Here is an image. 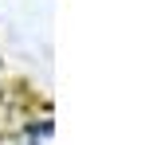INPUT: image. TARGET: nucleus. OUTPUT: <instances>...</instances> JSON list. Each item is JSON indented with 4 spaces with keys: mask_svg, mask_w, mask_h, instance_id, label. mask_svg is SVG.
<instances>
[{
    "mask_svg": "<svg viewBox=\"0 0 149 145\" xmlns=\"http://www.w3.org/2000/svg\"><path fill=\"white\" fill-rule=\"evenodd\" d=\"M51 114H31L28 126L20 130V145H51Z\"/></svg>",
    "mask_w": 149,
    "mask_h": 145,
    "instance_id": "f257e3e1",
    "label": "nucleus"
},
{
    "mask_svg": "<svg viewBox=\"0 0 149 145\" xmlns=\"http://www.w3.org/2000/svg\"><path fill=\"white\" fill-rule=\"evenodd\" d=\"M0 98H4V63H0Z\"/></svg>",
    "mask_w": 149,
    "mask_h": 145,
    "instance_id": "f03ea898",
    "label": "nucleus"
}]
</instances>
